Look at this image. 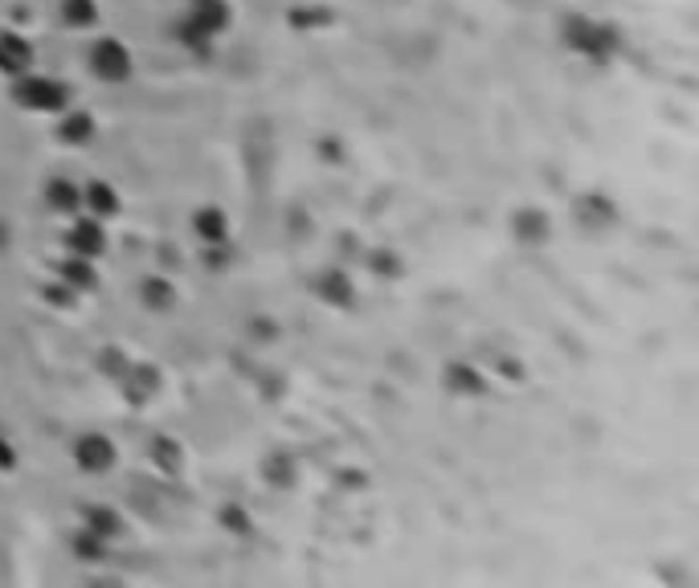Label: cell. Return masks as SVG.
Returning a JSON list of instances; mask_svg holds the SVG:
<instances>
[{"mask_svg":"<svg viewBox=\"0 0 699 588\" xmlns=\"http://www.w3.org/2000/svg\"><path fill=\"white\" fill-rule=\"evenodd\" d=\"M90 62H95V74L111 78V82L127 78V70H131V58H127V49L119 46V41H98L95 54H90Z\"/></svg>","mask_w":699,"mask_h":588,"instance_id":"6da1fadb","label":"cell"},{"mask_svg":"<svg viewBox=\"0 0 699 588\" xmlns=\"http://www.w3.org/2000/svg\"><path fill=\"white\" fill-rule=\"evenodd\" d=\"M17 98L25 106H33V111H54V106H62L66 90H62L58 82H49V78H29V82L17 87Z\"/></svg>","mask_w":699,"mask_h":588,"instance_id":"7a4b0ae2","label":"cell"},{"mask_svg":"<svg viewBox=\"0 0 699 588\" xmlns=\"http://www.w3.org/2000/svg\"><path fill=\"white\" fill-rule=\"evenodd\" d=\"M613 33L602 29V25H589V21H569V46L585 49V54H597L602 58L605 49H610Z\"/></svg>","mask_w":699,"mask_h":588,"instance_id":"3957f363","label":"cell"},{"mask_svg":"<svg viewBox=\"0 0 699 588\" xmlns=\"http://www.w3.org/2000/svg\"><path fill=\"white\" fill-rule=\"evenodd\" d=\"M74 453H78V466H87V470H107L115 462V445L107 437H82Z\"/></svg>","mask_w":699,"mask_h":588,"instance_id":"277c9868","label":"cell"},{"mask_svg":"<svg viewBox=\"0 0 699 588\" xmlns=\"http://www.w3.org/2000/svg\"><path fill=\"white\" fill-rule=\"evenodd\" d=\"M225 25V4L221 0H201L188 21V37H201V33H217Z\"/></svg>","mask_w":699,"mask_h":588,"instance_id":"5b68a950","label":"cell"},{"mask_svg":"<svg viewBox=\"0 0 699 588\" xmlns=\"http://www.w3.org/2000/svg\"><path fill=\"white\" fill-rule=\"evenodd\" d=\"M33 62V54H29V46L21 37H12V33H4L0 37V70H12V74H21V70Z\"/></svg>","mask_w":699,"mask_h":588,"instance_id":"8992f818","label":"cell"},{"mask_svg":"<svg viewBox=\"0 0 699 588\" xmlns=\"http://www.w3.org/2000/svg\"><path fill=\"white\" fill-rule=\"evenodd\" d=\"M70 245H74L82 258H87V253H98L103 250V229H98L95 221H78L74 233H70Z\"/></svg>","mask_w":699,"mask_h":588,"instance_id":"52a82bcc","label":"cell"},{"mask_svg":"<svg viewBox=\"0 0 699 588\" xmlns=\"http://www.w3.org/2000/svg\"><path fill=\"white\" fill-rule=\"evenodd\" d=\"M196 233H201L204 242H221L225 237V217L217 209H201L196 212Z\"/></svg>","mask_w":699,"mask_h":588,"instance_id":"ba28073f","label":"cell"},{"mask_svg":"<svg viewBox=\"0 0 699 588\" xmlns=\"http://www.w3.org/2000/svg\"><path fill=\"white\" fill-rule=\"evenodd\" d=\"M450 388H454V393H478L483 380H478L466 364H454V368H450Z\"/></svg>","mask_w":699,"mask_h":588,"instance_id":"9c48e42d","label":"cell"},{"mask_svg":"<svg viewBox=\"0 0 699 588\" xmlns=\"http://www.w3.org/2000/svg\"><path fill=\"white\" fill-rule=\"evenodd\" d=\"M49 196H54V204H58V209H78V204H82V193H78L74 184H66V180H54V184H49Z\"/></svg>","mask_w":699,"mask_h":588,"instance_id":"30bf717a","label":"cell"},{"mask_svg":"<svg viewBox=\"0 0 699 588\" xmlns=\"http://www.w3.org/2000/svg\"><path fill=\"white\" fill-rule=\"evenodd\" d=\"M320 286H323V294H328L331 302H348V294H352V286H348V278H344V274H328Z\"/></svg>","mask_w":699,"mask_h":588,"instance_id":"8fae6325","label":"cell"},{"mask_svg":"<svg viewBox=\"0 0 699 588\" xmlns=\"http://www.w3.org/2000/svg\"><path fill=\"white\" fill-rule=\"evenodd\" d=\"M66 21L70 25H90L95 21V4L90 0H66Z\"/></svg>","mask_w":699,"mask_h":588,"instance_id":"7c38bea8","label":"cell"},{"mask_svg":"<svg viewBox=\"0 0 699 588\" xmlns=\"http://www.w3.org/2000/svg\"><path fill=\"white\" fill-rule=\"evenodd\" d=\"M87 201L95 204L98 212H115V193H111L107 184H90V188H87Z\"/></svg>","mask_w":699,"mask_h":588,"instance_id":"4fadbf2b","label":"cell"},{"mask_svg":"<svg viewBox=\"0 0 699 588\" xmlns=\"http://www.w3.org/2000/svg\"><path fill=\"white\" fill-rule=\"evenodd\" d=\"M515 225H520V237H528V242H532V237H544V217L540 212H520Z\"/></svg>","mask_w":699,"mask_h":588,"instance_id":"5bb4252c","label":"cell"},{"mask_svg":"<svg viewBox=\"0 0 699 588\" xmlns=\"http://www.w3.org/2000/svg\"><path fill=\"white\" fill-rule=\"evenodd\" d=\"M62 136H66L70 144H82V139H90V119H87V115L66 119V127H62Z\"/></svg>","mask_w":699,"mask_h":588,"instance_id":"9a60e30c","label":"cell"},{"mask_svg":"<svg viewBox=\"0 0 699 588\" xmlns=\"http://www.w3.org/2000/svg\"><path fill=\"white\" fill-rule=\"evenodd\" d=\"M115 527H119V519L111 511H90V531H95V535H111Z\"/></svg>","mask_w":699,"mask_h":588,"instance_id":"2e32d148","label":"cell"},{"mask_svg":"<svg viewBox=\"0 0 699 588\" xmlns=\"http://www.w3.org/2000/svg\"><path fill=\"white\" fill-rule=\"evenodd\" d=\"M66 278L74 282V286H90V282H95V274H90L87 261H78V266H66Z\"/></svg>","mask_w":699,"mask_h":588,"instance_id":"e0dca14e","label":"cell"},{"mask_svg":"<svg viewBox=\"0 0 699 588\" xmlns=\"http://www.w3.org/2000/svg\"><path fill=\"white\" fill-rule=\"evenodd\" d=\"M147 299H152L155 307H164V302H168V286H164V282H147Z\"/></svg>","mask_w":699,"mask_h":588,"instance_id":"ac0fdd59","label":"cell"},{"mask_svg":"<svg viewBox=\"0 0 699 588\" xmlns=\"http://www.w3.org/2000/svg\"><path fill=\"white\" fill-rule=\"evenodd\" d=\"M0 242H4V233H0Z\"/></svg>","mask_w":699,"mask_h":588,"instance_id":"d6986e66","label":"cell"}]
</instances>
